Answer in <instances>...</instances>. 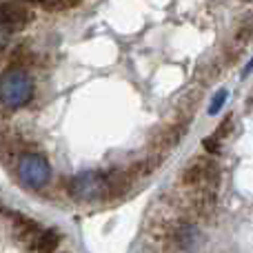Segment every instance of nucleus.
<instances>
[{"label": "nucleus", "instance_id": "f257e3e1", "mask_svg": "<svg viewBox=\"0 0 253 253\" xmlns=\"http://www.w3.org/2000/svg\"><path fill=\"white\" fill-rule=\"evenodd\" d=\"M36 83L25 69L9 67L0 74V107L7 111H16L34 100Z\"/></svg>", "mask_w": 253, "mask_h": 253}, {"label": "nucleus", "instance_id": "f03ea898", "mask_svg": "<svg viewBox=\"0 0 253 253\" xmlns=\"http://www.w3.org/2000/svg\"><path fill=\"white\" fill-rule=\"evenodd\" d=\"M13 218V229H16V236L20 238L22 245H27L34 253H56L60 249V233L53 227H42L36 220L25 218L20 213H13L9 211Z\"/></svg>", "mask_w": 253, "mask_h": 253}, {"label": "nucleus", "instance_id": "7ed1b4c3", "mask_svg": "<svg viewBox=\"0 0 253 253\" xmlns=\"http://www.w3.org/2000/svg\"><path fill=\"white\" fill-rule=\"evenodd\" d=\"M67 193L71 200L83 205H96V202L111 200V184L107 171H84L67 180Z\"/></svg>", "mask_w": 253, "mask_h": 253}, {"label": "nucleus", "instance_id": "20e7f679", "mask_svg": "<svg viewBox=\"0 0 253 253\" xmlns=\"http://www.w3.org/2000/svg\"><path fill=\"white\" fill-rule=\"evenodd\" d=\"M16 175L22 187L31 189V191H42V189L49 187V182H51L53 171L44 156L34 153V151H25L18 158Z\"/></svg>", "mask_w": 253, "mask_h": 253}, {"label": "nucleus", "instance_id": "39448f33", "mask_svg": "<svg viewBox=\"0 0 253 253\" xmlns=\"http://www.w3.org/2000/svg\"><path fill=\"white\" fill-rule=\"evenodd\" d=\"M218 165L211 158H196L189 167H184L182 171V184L184 189H189V193L198 191H215L218 184Z\"/></svg>", "mask_w": 253, "mask_h": 253}, {"label": "nucleus", "instance_id": "423d86ee", "mask_svg": "<svg viewBox=\"0 0 253 253\" xmlns=\"http://www.w3.org/2000/svg\"><path fill=\"white\" fill-rule=\"evenodd\" d=\"M31 20L34 13L22 0H0V34H18Z\"/></svg>", "mask_w": 253, "mask_h": 253}, {"label": "nucleus", "instance_id": "0eeeda50", "mask_svg": "<svg viewBox=\"0 0 253 253\" xmlns=\"http://www.w3.org/2000/svg\"><path fill=\"white\" fill-rule=\"evenodd\" d=\"M227 98H229V91H227V89H220V91L213 96L211 105H209V116H218L220 111H222V107H224V102H227Z\"/></svg>", "mask_w": 253, "mask_h": 253}, {"label": "nucleus", "instance_id": "6e6552de", "mask_svg": "<svg viewBox=\"0 0 253 253\" xmlns=\"http://www.w3.org/2000/svg\"><path fill=\"white\" fill-rule=\"evenodd\" d=\"M80 2H83V0H49L47 7L56 9V11H62V9H74V7H78Z\"/></svg>", "mask_w": 253, "mask_h": 253}, {"label": "nucleus", "instance_id": "1a4fd4ad", "mask_svg": "<svg viewBox=\"0 0 253 253\" xmlns=\"http://www.w3.org/2000/svg\"><path fill=\"white\" fill-rule=\"evenodd\" d=\"M220 142H222V140L220 138H209V140H205V142H202V147H205V151L207 153H218L220 151Z\"/></svg>", "mask_w": 253, "mask_h": 253}, {"label": "nucleus", "instance_id": "9d476101", "mask_svg": "<svg viewBox=\"0 0 253 253\" xmlns=\"http://www.w3.org/2000/svg\"><path fill=\"white\" fill-rule=\"evenodd\" d=\"M22 2H42V4H47L49 0H22Z\"/></svg>", "mask_w": 253, "mask_h": 253}, {"label": "nucleus", "instance_id": "9b49d317", "mask_svg": "<svg viewBox=\"0 0 253 253\" xmlns=\"http://www.w3.org/2000/svg\"><path fill=\"white\" fill-rule=\"evenodd\" d=\"M0 211H2V202H0Z\"/></svg>", "mask_w": 253, "mask_h": 253}, {"label": "nucleus", "instance_id": "f8f14e48", "mask_svg": "<svg viewBox=\"0 0 253 253\" xmlns=\"http://www.w3.org/2000/svg\"><path fill=\"white\" fill-rule=\"evenodd\" d=\"M56 253H58V251H56Z\"/></svg>", "mask_w": 253, "mask_h": 253}]
</instances>
